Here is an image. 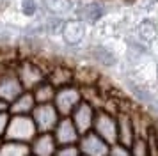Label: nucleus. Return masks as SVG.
Instances as JSON below:
<instances>
[{
	"instance_id": "nucleus-22",
	"label": "nucleus",
	"mask_w": 158,
	"mask_h": 156,
	"mask_svg": "<svg viewBox=\"0 0 158 156\" xmlns=\"http://www.w3.org/2000/svg\"><path fill=\"white\" fill-rule=\"evenodd\" d=\"M20 11L27 18L36 16L37 11H39V0H22L20 2Z\"/></svg>"
},
{
	"instance_id": "nucleus-25",
	"label": "nucleus",
	"mask_w": 158,
	"mask_h": 156,
	"mask_svg": "<svg viewBox=\"0 0 158 156\" xmlns=\"http://www.w3.org/2000/svg\"><path fill=\"white\" fill-rule=\"evenodd\" d=\"M55 156H82L78 144L77 146H59Z\"/></svg>"
},
{
	"instance_id": "nucleus-18",
	"label": "nucleus",
	"mask_w": 158,
	"mask_h": 156,
	"mask_svg": "<svg viewBox=\"0 0 158 156\" xmlns=\"http://www.w3.org/2000/svg\"><path fill=\"white\" fill-rule=\"evenodd\" d=\"M91 57H93L98 64L105 66V68H112V66L117 64V57H115V53L110 48L103 46V44H96V46H93V48H91Z\"/></svg>"
},
{
	"instance_id": "nucleus-27",
	"label": "nucleus",
	"mask_w": 158,
	"mask_h": 156,
	"mask_svg": "<svg viewBox=\"0 0 158 156\" xmlns=\"http://www.w3.org/2000/svg\"><path fill=\"white\" fill-rule=\"evenodd\" d=\"M9 119H11V113L9 112H2L0 113V140L6 137V129H7Z\"/></svg>"
},
{
	"instance_id": "nucleus-6",
	"label": "nucleus",
	"mask_w": 158,
	"mask_h": 156,
	"mask_svg": "<svg viewBox=\"0 0 158 156\" xmlns=\"http://www.w3.org/2000/svg\"><path fill=\"white\" fill-rule=\"evenodd\" d=\"M78 147L82 156H108L110 154V144L101 138L98 133L89 131L82 135L78 142Z\"/></svg>"
},
{
	"instance_id": "nucleus-28",
	"label": "nucleus",
	"mask_w": 158,
	"mask_h": 156,
	"mask_svg": "<svg viewBox=\"0 0 158 156\" xmlns=\"http://www.w3.org/2000/svg\"><path fill=\"white\" fill-rule=\"evenodd\" d=\"M2 112H9V103H6L4 99H0V113Z\"/></svg>"
},
{
	"instance_id": "nucleus-1",
	"label": "nucleus",
	"mask_w": 158,
	"mask_h": 156,
	"mask_svg": "<svg viewBox=\"0 0 158 156\" xmlns=\"http://www.w3.org/2000/svg\"><path fill=\"white\" fill-rule=\"evenodd\" d=\"M37 135H39V131H37V126L32 115H11L4 140L30 144Z\"/></svg>"
},
{
	"instance_id": "nucleus-4",
	"label": "nucleus",
	"mask_w": 158,
	"mask_h": 156,
	"mask_svg": "<svg viewBox=\"0 0 158 156\" xmlns=\"http://www.w3.org/2000/svg\"><path fill=\"white\" fill-rule=\"evenodd\" d=\"M32 119L36 122L39 133H53L59 121L62 119V115L59 113V110L55 108L53 103H41L34 108Z\"/></svg>"
},
{
	"instance_id": "nucleus-8",
	"label": "nucleus",
	"mask_w": 158,
	"mask_h": 156,
	"mask_svg": "<svg viewBox=\"0 0 158 156\" xmlns=\"http://www.w3.org/2000/svg\"><path fill=\"white\" fill-rule=\"evenodd\" d=\"M62 41L68 46H80L87 35V23L82 21L80 18H73V20H66L64 28H62Z\"/></svg>"
},
{
	"instance_id": "nucleus-3",
	"label": "nucleus",
	"mask_w": 158,
	"mask_h": 156,
	"mask_svg": "<svg viewBox=\"0 0 158 156\" xmlns=\"http://www.w3.org/2000/svg\"><path fill=\"white\" fill-rule=\"evenodd\" d=\"M82 91L75 85H64V87H59L55 99H53V105L59 110V113L62 117H71V113L75 112V108L82 103Z\"/></svg>"
},
{
	"instance_id": "nucleus-29",
	"label": "nucleus",
	"mask_w": 158,
	"mask_h": 156,
	"mask_svg": "<svg viewBox=\"0 0 158 156\" xmlns=\"http://www.w3.org/2000/svg\"><path fill=\"white\" fill-rule=\"evenodd\" d=\"M0 144H2V140H0Z\"/></svg>"
},
{
	"instance_id": "nucleus-15",
	"label": "nucleus",
	"mask_w": 158,
	"mask_h": 156,
	"mask_svg": "<svg viewBox=\"0 0 158 156\" xmlns=\"http://www.w3.org/2000/svg\"><path fill=\"white\" fill-rule=\"evenodd\" d=\"M41 6L53 16H60L66 18L77 11L75 2L73 0H41Z\"/></svg>"
},
{
	"instance_id": "nucleus-5",
	"label": "nucleus",
	"mask_w": 158,
	"mask_h": 156,
	"mask_svg": "<svg viewBox=\"0 0 158 156\" xmlns=\"http://www.w3.org/2000/svg\"><path fill=\"white\" fill-rule=\"evenodd\" d=\"M94 133H98L103 140L114 146L119 144V126H117V117L108 112H96L94 119Z\"/></svg>"
},
{
	"instance_id": "nucleus-24",
	"label": "nucleus",
	"mask_w": 158,
	"mask_h": 156,
	"mask_svg": "<svg viewBox=\"0 0 158 156\" xmlns=\"http://www.w3.org/2000/svg\"><path fill=\"white\" fill-rule=\"evenodd\" d=\"M126 44H128V48L131 51H135L139 55H144V53H148V44L144 41H140L139 37H126Z\"/></svg>"
},
{
	"instance_id": "nucleus-16",
	"label": "nucleus",
	"mask_w": 158,
	"mask_h": 156,
	"mask_svg": "<svg viewBox=\"0 0 158 156\" xmlns=\"http://www.w3.org/2000/svg\"><path fill=\"white\" fill-rule=\"evenodd\" d=\"M135 32H137V37H139L140 41H144L146 44H149V43H153L156 39L158 25L153 18H142V20L139 21Z\"/></svg>"
},
{
	"instance_id": "nucleus-21",
	"label": "nucleus",
	"mask_w": 158,
	"mask_h": 156,
	"mask_svg": "<svg viewBox=\"0 0 158 156\" xmlns=\"http://www.w3.org/2000/svg\"><path fill=\"white\" fill-rule=\"evenodd\" d=\"M64 23H66L64 18L50 14V16L44 20V28H46V32H48V34H60V32H62V28H64Z\"/></svg>"
},
{
	"instance_id": "nucleus-2",
	"label": "nucleus",
	"mask_w": 158,
	"mask_h": 156,
	"mask_svg": "<svg viewBox=\"0 0 158 156\" xmlns=\"http://www.w3.org/2000/svg\"><path fill=\"white\" fill-rule=\"evenodd\" d=\"M23 92L25 87L18 76V71L7 66H0V99L11 105Z\"/></svg>"
},
{
	"instance_id": "nucleus-23",
	"label": "nucleus",
	"mask_w": 158,
	"mask_h": 156,
	"mask_svg": "<svg viewBox=\"0 0 158 156\" xmlns=\"http://www.w3.org/2000/svg\"><path fill=\"white\" fill-rule=\"evenodd\" d=\"M130 149H131V156H149V146L142 137H137Z\"/></svg>"
},
{
	"instance_id": "nucleus-11",
	"label": "nucleus",
	"mask_w": 158,
	"mask_h": 156,
	"mask_svg": "<svg viewBox=\"0 0 158 156\" xmlns=\"http://www.w3.org/2000/svg\"><path fill=\"white\" fill-rule=\"evenodd\" d=\"M105 6H103V2L100 0H89V2H84L80 7H77V18H80L82 21H85L87 25H94V23H98V21L105 16Z\"/></svg>"
},
{
	"instance_id": "nucleus-26",
	"label": "nucleus",
	"mask_w": 158,
	"mask_h": 156,
	"mask_svg": "<svg viewBox=\"0 0 158 156\" xmlns=\"http://www.w3.org/2000/svg\"><path fill=\"white\" fill-rule=\"evenodd\" d=\"M108 156H131V149L123 146V144H114V146H110Z\"/></svg>"
},
{
	"instance_id": "nucleus-7",
	"label": "nucleus",
	"mask_w": 158,
	"mask_h": 156,
	"mask_svg": "<svg viewBox=\"0 0 158 156\" xmlns=\"http://www.w3.org/2000/svg\"><path fill=\"white\" fill-rule=\"evenodd\" d=\"M71 119L75 122V126L77 129L80 131V135H85L89 131H93L94 128V119H96V110H94V106L89 103V101H82L77 108H75V112L71 113Z\"/></svg>"
},
{
	"instance_id": "nucleus-12",
	"label": "nucleus",
	"mask_w": 158,
	"mask_h": 156,
	"mask_svg": "<svg viewBox=\"0 0 158 156\" xmlns=\"http://www.w3.org/2000/svg\"><path fill=\"white\" fill-rule=\"evenodd\" d=\"M59 144L53 133H39L30 142V154L32 156H55Z\"/></svg>"
},
{
	"instance_id": "nucleus-19",
	"label": "nucleus",
	"mask_w": 158,
	"mask_h": 156,
	"mask_svg": "<svg viewBox=\"0 0 158 156\" xmlns=\"http://www.w3.org/2000/svg\"><path fill=\"white\" fill-rule=\"evenodd\" d=\"M0 156H32L30 154V144L2 140V144H0Z\"/></svg>"
},
{
	"instance_id": "nucleus-17",
	"label": "nucleus",
	"mask_w": 158,
	"mask_h": 156,
	"mask_svg": "<svg viewBox=\"0 0 158 156\" xmlns=\"http://www.w3.org/2000/svg\"><path fill=\"white\" fill-rule=\"evenodd\" d=\"M126 85H128L130 92H131L140 103H144V105H148V106H151V108H156L158 110V99L155 98V94H153L151 91H148L146 87L139 85L137 82H133V80H126Z\"/></svg>"
},
{
	"instance_id": "nucleus-13",
	"label": "nucleus",
	"mask_w": 158,
	"mask_h": 156,
	"mask_svg": "<svg viewBox=\"0 0 158 156\" xmlns=\"http://www.w3.org/2000/svg\"><path fill=\"white\" fill-rule=\"evenodd\" d=\"M36 106H37V101L34 98L32 91H25L9 105V113L11 115H32Z\"/></svg>"
},
{
	"instance_id": "nucleus-20",
	"label": "nucleus",
	"mask_w": 158,
	"mask_h": 156,
	"mask_svg": "<svg viewBox=\"0 0 158 156\" xmlns=\"http://www.w3.org/2000/svg\"><path fill=\"white\" fill-rule=\"evenodd\" d=\"M32 94H34V98H36L37 105H41V103H53L55 94H57V87L52 84V82L44 80V82H41V84L32 91Z\"/></svg>"
},
{
	"instance_id": "nucleus-14",
	"label": "nucleus",
	"mask_w": 158,
	"mask_h": 156,
	"mask_svg": "<svg viewBox=\"0 0 158 156\" xmlns=\"http://www.w3.org/2000/svg\"><path fill=\"white\" fill-rule=\"evenodd\" d=\"M117 126H119V144L126 146V147H131L137 138L135 126H133L131 117L128 113H119L117 115Z\"/></svg>"
},
{
	"instance_id": "nucleus-9",
	"label": "nucleus",
	"mask_w": 158,
	"mask_h": 156,
	"mask_svg": "<svg viewBox=\"0 0 158 156\" xmlns=\"http://www.w3.org/2000/svg\"><path fill=\"white\" fill-rule=\"evenodd\" d=\"M16 71H18V76H20V80H22L25 91H34L41 82L46 80L43 69H41L37 64L29 62V60L22 62L20 66H18V69Z\"/></svg>"
},
{
	"instance_id": "nucleus-10",
	"label": "nucleus",
	"mask_w": 158,
	"mask_h": 156,
	"mask_svg": "<svg viewBox=\"0 0 158 156\" xmlns=\"http://www.w3.org/2000/svg\"><path fill=\"white\" fill-rule=\"evenodd\" d=\"M53 137L59 146H77L80 142V131L77 129L71 117H62L59 121L57 128L53 131Z\"/></svg>"
}]
</instances>
